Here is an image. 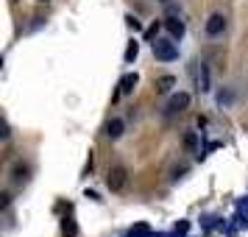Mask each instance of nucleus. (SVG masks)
Wrapping results in <instances>:
<instances>
[{"label": "nucleus", "mask_w": 248, "mask_h": 237, "mask_svg": "<svg viewBox=\"0 0 248 237\" xmlns=\"http://www.w3.org/2000/svg\"><path fill=\"white\" fill-rule=\"evenodd\" d=\"M125 23H128V28H131V31H140V28H142V25H140V20H134V17H125Z\"/></svg>", "instance_id": "nucleus-16"}, {"label": "nucleus", "mask_w": 248, "mask_h": 237, "mask_svg": "<svg viewBox=\"0 0 248 237\" xmlns=\"http://www.w3.org/2000/svg\"><path fill=\"white\" fill-rule=\"evenodd\" d=\"M151 235V229H148L145 223H140V226H134L131 232H128V237H148Z\"/></svg>", "instance_id": "nucleus-11"}, {"label": "nucleus", "mask_w": 248, "mask_h": 237, "mask_svg": "<svg viewBox=\"0 0 248 237\" xmlns=\"http://www.w3.org/2000/svg\"><path fill=\"white\" fill-rule=\"evenodd\" d=\"M125 184H128V170L123 165H112L109 173H106V187L112 192H120V190H125Z\"/></svg>", "instance_id": "nucleus-2"}, {"label": "nucleus", "mask_w": 248, "mask_h": 237, "mask_svg": "<svg viewBox=\"0 0 248 237\" xmlns=\"http://www.w3.org/2000/svg\"><path fill=\"white\" fill-rule=\"evenodd\" d=\"M145 39H148V42H154V39H159V23H154V25H151V28L145 31Z\"/></svg>", "instance_id": "nucleus-14"}, {"label": "nucleus", "mask_w": 248, "mask_h": 237, "mask_svg": "<svg viewBox=\"0 0 248 237\" xmlns=\"http://www.w3.org/2000/svg\"><path fill=\"white\" fill-rule=\"evenodd\" d=\"M190 92H176V95H170L168 101V114H181L190 109Z\"/></svg>", "instance_id": "nucleus-4"}, {"label": "nucleus", "mask_w": 248, "mask_h": 237, "mask_svg": "<svg viewBox=\"0 0 248 237\" xmlns=\"http://www.w3.org/2000/svg\"><path fill=\"white\" fill-rule=\"evenodd\" d=\"M123 131H125V123L120 120V117H112V120L106 123V137H109V140H120Z\"/></svg>", "instance_id": "nucleus-6"}, {"label": "nucleus", "mask_w": 248, "mask_h": 237, "mask_svg": "<svg viewBox=\"0 0 248 237\" xmlns=\"http://www.w3.org/2000/svg\"><path fill=\"white\" fill-rule=\"evenodd\" d=\"M9 204H12V195H9V192H3V195H0V206H3V209H6V206H9Z\"/></svg>", "instance_id": "nucleus-17"}, {"label": "nucleus", "mask_w": 248, "mask_h": 237, "mask_svg": "<svg viewBox=\"0 0 248 237\" xmlns=\"http://www.w3.org/2000/svg\"><path fill=\"white\" fill-rule=\"evenodd\" d=\"M137 81H140V76L137 73H125L123 79H120V90H117V95L114 98H120V95H131L137 87Z\"/></svg>", "instance_id": "nucleus-5"}, {"label": "nucleus", "mask_w": 248, "mask_h": 237, "mask_svg": "<svg viewBox=\"0 0 248 237\" xmlns=\"http://www.w3.org/2000/svg\"><path fill=\"white\" fill-rule=\"evenodd\" d=\"M39 3H47V0H39Z\"/></svg>", "instance_id": "nucleus-19"}, {"label": "nucleus", "mask_w": 248, "mask_h": 237, "mask_svg": "<svg viewBox=\"0 0 248 237\" xmlns=\"http://www.w3.org/2000/svg\"><path fill=\"white\" fill-rule=\"evenodd\" d=\"M25 179H28V165L17 162V165H14V170H12V181H14V184H20V181H25Z\"/></svg>", "instance_id": "nucleus-8"}, {"label": "nucleus", "mask_w": 248, "mask_h": 237, "mask_svg": "<svg viewBox=\"0 0 248 237\" xmlns=\"http://www.w3.org/2000/svg\"><path fill=\"white\" fill-rule=\"evenodd\" d=\"M173 84H176V79H173V76H165V79L159 81L156 90H159V92H170V87H173Z\"/></svg>", "instance_id": "nucleus-12"}, {"label": "nucleus", "mask_w": 248, "mask_h": 237, "mask_svg": "<svg viewBox=\"0 0 248 237\" xmlns=\"http://www.w3.org/2000/svg\"><path fill=\"white\" fill-rule=\"evenodd\" d=\"M151 50H154V56L159 62H173V59H179V47H176V39L170 36V39H154L151 42Z\"/></svg>", "instance_id": "nucleus-1"}, {"label": "nucleus", "mask_w": 248, "mask_h": 237, "mask_svg": "<svg viewBox=\"0 0 248 237\" xmlns=\"http://www.w3.org/2000/svg\"><path fill=\"white\" fill-rule=\"evenodd\" d=\"M159 3H170V0H159Z\"/></svg>", "instance_id": "nucleus-18"}, {"label": "nucleus", "mask_w": 248, "mask_h": 237, "mask_svg": "<svg viewBox=\"0 0 248 237\" xmlns=\"http://www.w3.org/2000/svg\"><path fill=\"white\" fill-rule=\"evenodd\" d=\"M184 145L190 148V151H195V148H198V134H195V131H190V134L184 137Z\"/></svg>", "instance_id": "nucleus-13"}, {"label": "nucleus", "mask_w": 248, "mask_h": 237, "mask_svg": "<svg viewBox=\"0 0 248 237\" xmlns=\"http://www.w3.org/2000/svg\"><path fill=\"white\" fill-rule=\"evenodd\" d=\"M137 53H140V45H137V42H128V47H125V62L131 64L137 59Z\"/></svg>", "instance_id": "nucleus-10"}, {"label": "nucleus", "mask_w": 248, "mask_h": 237, "mask_svg": "<svg viewBox=\"0 0 248 237\" xmlns=\"http://www.w3.org/2000/svg\"><path fill=\"white\" fill-rule=\"evenodd\" d=\"M165 28H168V34L173 36V39H181V36H184V23L176 20V14H170V20H165Z\"/></svg>", "instance_id": "nucleus-7"}, {"label": "nucleus", "mask_w": 248, "mask_h": 237, "mask_svg": "<svg viewBox=\"0 0 248 237\" xmlns=\"http://www.w3.org/2000/svg\"><path fill=\"white\" fill-rule=\"evenodd\" d=\"M198 81H201V90L203 92L209 90V70H206V67H201V79H198Z\"/></svg>", "instance_id": "nucleus-15"}, {"label": "nucleus", "mask_w": 248, "mask_h": 237, "mask_svg": "<svg viewBox=\"0 0 248 237\" xmlns=\"http://www.w3.org/2000/svg\"><path fill=\"white\" fill-rule=\"evenodd\" d=\"M226 25H229V20H226V14L223 12H215L209 14V20H206V25H203V31H206V36H220L226 31Z\"/></svg>", "instance_id": "nucleus-3"}, {"label": "nucleus", "mask_w": 248, "mask_h": 237, "mask_svg": "<svg viewBox=\"0 0 248 237\" xmlns=\"http://www.w3.org/2000/svg\"><path fill=\"white\" fill-rule=\"evenodd\" d=\"M62 232L67 237H76V232H78V229H76V221H73V218H64V221H62Z\"/></svg>", "instance_id": "nucleus-9"}]
</instances>
